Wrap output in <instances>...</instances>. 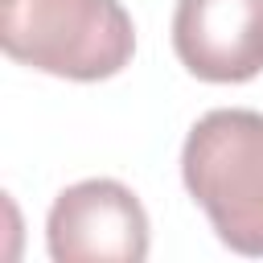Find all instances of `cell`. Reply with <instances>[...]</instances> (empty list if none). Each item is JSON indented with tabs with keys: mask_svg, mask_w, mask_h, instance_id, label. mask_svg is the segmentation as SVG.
<instances>
[{
	"mask_svg": "<svg viewBox=\"0 0 263 263\" xmlns=\"http://www.w3.org/2000/svg\"><path fill=\"white\" fill-rule=\"evenodd\" d=\"M181 177L238 255H263V111H205L181 148Z\"/></svg>",
	"mask_w": 263,
	"mask_h": 263,
	"instance_id": "6da1fadb",
	"label": "cell"
},
{
	"mask_svg": "<svg viewBox=\"0 0 263 263\" xmlns=\"http://www.w3.org/2000/svg\"><path fill=\"white\" fill-rule=\"evenodd\" d=\"M0 45L12 62L99 82L136 53V29L119 0H0Z\"/></svg>",
	"mask_w": 263,
	"mask_h": 263,
	"instance_id": "7a4b0ae2",
	"label": "cell"
},
{
	"mask_svg": "<svg viewBox=\"0 0 263 263\" xmlns=\"http://www.w3.org/2000/svg\"><path fill=\"white\" fill-rule=\"evenodd\" d=\"M45 242L58 263H140L148 259V214L127 185L90 177L58 193Z\"/></svg>",
	"mask_w": 263,
	"mask_h": 263,
	"instance_id": "3957f363",
	"label": "cell"
},
{
	"mask_svg": "<svg viewBox=\"0 0 263 263\" xmlns=\"http://www.w3.org/2000/svg\"><path fill=\"white\" fill-rule=\"evenodd\" d=\"M173 49L201 82H247L263 70V0H177Z\"/></svg>",
	"mask_w": 263,
	"mask_h": 263,
	"instance_id": "277c9868",
	"label": "cell"
}]
</instances>
